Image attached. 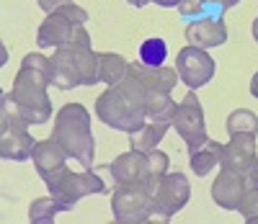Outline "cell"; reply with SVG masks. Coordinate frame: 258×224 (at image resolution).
I'll return each instance as SVG.
<instances>
[{
	"label": "cell",
	"instance_id": "d4e9b609",
	"mask_svg": "<svg viewBox=\"0 0 258 224\" xmlns=\"http://www.w3.org/2000/svg\"><path fill=\"white\" fill-rule=\"evenodd\" d=\"M59 211H62V206L57 204L52 196L36 198L34 204L29 206V219H31V224H52L54 216H57Z\"/></svg>",
	"mask_w": 258,
	"mask_h": 224
},
{
	"label": "cell",
	"instance_id": "836d02e7",
	"mask_svg": "<svg viewBox=\"0 0 258 224\" xmlns=\"http://www.w3.org/2000/svg\"><path fill=\"white\" fill-rule=\"evenodd\" d=\"M129 6H135V8H142V6H147V3H155V0H126Z\"/></svg>",
	"mask_w": 258,
	"mask_h": 224
},
{
	"label": "cell",
	"instance_id": "f546056e",
	"mask_svg": "<svg viewBox=\"0 0 258 224\" xmlns=\"http://www.w3.org/2000/svg\"><path fill=\"white\" fill-rule=\"evenodd\" d=\"M70 3L73 0H39V8L49 16V13H57L59 8H64V6H70Z\"/></svg>",
	"mask_w": 258,
	"mask_h": 224
},
{
	"label": "cell",
	"instance_id": "6da1fadb",
	"mask_svg": "<svg viewBox=\"0 0 258 224\" xmlns=\"http://www.w3.org/2000/svg\"><path fill=\"white\" fill-rule=\"evenodd\" d=\"M52 85V59L44 54H26L11 88V101L29 124L41 126L52 119V101L47 88Z\"/></svg>",
	"mask_w": 258,
	"mask_h": 224
},
{
	"label": "cell",
	"instance_id": "2e32d148",
	"mask_svg": "<svg viewBox=\"0 0 258 224\" xmlns=\"http://www.w3.org/2000/svg\"><path fill=\"white\" fill-rule=\"evenodd\" d=\"M129 72H132L147 91H160V93H170L173 88L181 83L178 72L173 67H147L142 62H129Z\"/></svg>",
	"mask_w": 258,
	"mask_h": 224
},
{
	"label": "cell",
	"instance_id": "5bb4252c",
	"mask_svg": "<svg viewBox=\"0 0 258 224\" xmlns=\"http://www.w3.org/2000/svg\"><path fill=\"white\" fill-rule=\"evenodd\" d=\"M186 41L191 47L199 49H212V47H222L227 41V26L222 21L214 18H199V21H188L186 26Z\"/></svg>",
	"mask_w": 258,
	"mask_h": 224
},
{
	"label": "cell",
	"instance_id": "9c48e42d",
	"mask_svg": "<svg viewBox=\"0 0 258 224\" xmlns=\"http://www.w3.org/2000/svg\"><path fill=\"white\" fill-rule=\"evenodd\" d=\"M176 72L181 78L183 85H188L191 91H197V88L207 85L214 72H217V64L214 59L207 54V49H199V47H183L176 57Z\"/></svg>",
	"mask_w": 258,
	"mask_h": 224
},
{
	"label": "cell",
	"instance_id": "f1b7e54d",
	"mask_svg": "<svg viewBox=\"0 0 258 224\" xmlns=\"http://www.w3.org/2000/svg\"><path fill=\"white\" fill-rule=\"evenodd\" d=\"M178 16L186 18V21H199V18H204L202 0H181V3H178Z\"/></svg>",
	"mask_w": 258,
	"mask_h": 224
},
{
	"label": "cell",
	"instance_id": "277c9868",
	"mask_svg": "<svg viewBox=\"0 0 258 224\" xmlns=\"http://www.w3.org/2000/svg\"><path fill=\"white\" fill-rule=\"evenodd\" d=\"M163 175H153L137 183L116 186L111 196V211L119 224H145L153 221V209H155V191Z\"/></svg>",
	"mask_w": 258,
	"mask_h": 224
},
{
	"label": "cell",
	"instance_id": "d590c367",
	"mask_svg": "<svg viewBox=\"0 0 258 224\" xmlns=\"http://www.w3.org/2000/svg\"><path fill=\"white\" fill-rule=\"evenodd\" d=\"M238 3H240V0H235V6H238Z\"/></svg>",
	"mask_w": 258,
	"mask_h": 224
},
{
	"label": "cell",
	"instance_id": "d6a6232c",
	"mask_svg": "<svg viewBox=\"0 0 258 224\" xmlns=\"http://www.w3.org/2000/svg\"><path fill=\"white\" fill-rule=\"evenodd\" d=\"M250 96L253 98H258V72L253 75V80H250Z\"/></svg>",
	"mask_w": 258,
	"mask_h": 224
},
{
	"label": "cell",
	"instance_id": "e0dca14e",
	"mask_svg": "<svg viewBox=\"0 0 258 224\" xmlns=\"http://www.w3.org/2000/svg\"><path fill=\"white\" fill-rule=\"evenodd\" d=\"M36 150V139L29 129H0V158L3 160H29Z\"/></svg>",
	"mask_w": 258,
	"mask_h": 224
},
{
	"label": "cell",
	"instance_id": "8fae6325",
	"mask_svg": "<svg viewBox=\"0 0 258 224\" xmlns=\"http://www.w3.org/2000/svg\"><path fill=\"white\" fill-rule=\"evenodd\" d=\"M255 160V134H232L230 142L222 147V168L250 173Z\"/></svg>",
	"mask_w": 258,
	"mask_h": 224
},
{
	"label": "cell",
	"instance_id": "7c38bea8",
	"mask_svg": "<svg viewBox=\"0 0 258 224\" xmlns=\"http://www.w3.org/2000/svg\"><path fill=\"white\" fill-rule=\"evenodd\" d=\"M31 160H34L36 173L41 175V181L49 183L54 175H59L64 168H68V152L49 137V139L36 142V150L31 155Z\"/></svg>",
	"mask_w": 258,
	"mask_h": 224
},
{
	"label": "cell",
	"instance_id": "4316f807",
	"mask_svg": "<svg viewBox=\"0 0 258 224\" xmlns=\"http://www.w3.org/2000/svg\"><path fill=\"white\" fill-rule=\"evenodd\" d=\"M235 6V0H202V8H204V18H214V21H222V16Z\"/></svg>",
	"mask_w": 258,
	"mask_h": 224
},
{
	"label": "cell",
	"instance_id": "cb8c5ba5",
	"mask_svg": "<svg viewBox=\"0 0 258 224\" xmlns=\"http://www.w3.org/2000/svg\"><path fill=\"white\" fill-rule=\"evenodd\" d=\"M227 131H230V137L232 134H258V116L253 114V111L248 108H238V111H232V114L227 116Z\"/></svg>",
	"mask_w": 258,
	"mask_h": 224
},
{
	"label": "cell",
	"instance_id": "9a60e30c",
	"mask_svg": "<svg viewBox=\"0 0 258 224\" xmlns=\"http://www.w3.org/2000/svg\"><path fill=\"white\" fill-rule=\"evenodd\" d=\"M52 85L57 91H73V88L83 85L73 47L54 49V54H52Z\"/></svg>",
	"mask_w": 258,
	"mask_h": 224
},
{
	"label": "cell",
	"instance_id": "ac0fdd59",
	"mask_svg": "<svg viewBox=\"0 0 258 224\" xmlns=\"http://www.w3.org/2000/svg\"><path fill=\"white\" fill-rule=\"evenodd\" d=\"M170 121H147L142 129L129 134V150H137L142 155H150L153 150H158L163 134L168 131Z\"/></svg>",
	"mask_w": 258,
	"mask_h": 224
},
{
	"label": "cell",
	"instance_id": "d6986e66",
	"mask_svg": "<svg viewBox=\"0 0 258 224\" xmlns=\"http://www.w3.org/2000/svg\"><path fill=\"white\" fill-rule=\"evenodd\" d=\"M222 147H225L222 142L207 137V142H204L199 150H194V152L188 155V165H191V170L197 173V175H207L212 168L222 165Z\"/></svg>",
	"mask_w": 258,
	"mask_h": 224
},
{
	"label": "cell",
	"instance_id": "83f0119b",
	"mask_svg": "<svg viewBox=\"0 0 258 224\" xmlns=\"http://www.w3.org/2000/svg\"><path fill=\"white\" fill-rule=\"evenodd\" d=\"M147 165H150V173H153V175H165L168 165H170V158L163 150H153L147 155Z\"/></svg>",
	"mask_w": 258,
	"mask_h": 224
},
{
	"label": "cell",
	"instance_id": "484cf974",
	"mask_svg": "<svg viewBox=\"0 0 258 224\" xmlns=\"http://www.w3.org/2000/svg\"><path fill=\"white\" fill-rule=\"evenodd\" d=\"M238 211L243 214V219H245L248 224H258V186H255V183H250V186L245 188Z\"/></svg>",
	"mask_w": 258,
	"mask_h": 224
},
{
	"label": "cell",
	"instance_id": "52a82bcc",
	"mask_svg": "<svg viewBox=\"0 0 258 224\" xmlns=\"http://www.w3.org/2000/svg\"><path fill=\"white\" fill-rule=\"evenodd\" d=\"M178 137L186 142V150L188 155L194 150H199L204 142H207V124H204V111H202V103L197 98V93H188L178 106H176V114H173V121Z\"/></svg>",
	"mask_w": 258,
	"mask_h": 224
},
{
	"label": "cell",
	"instance_id": "603a6c76",
	"mask_svg": "<svg viewBox=\"0 0 258 224\" xmlns=\"http://www.w3.org/2000/svg\"><path fill=\"white\" fill-rule=\"evenodd\" d=\"M168 59V44L163 39H147L140 44V62L147 67H163Z\"/></svg>",
	"mask_w": 258,
	"mask_h": 224
},
{
	"label": "cell",
	"instance_id": "e575fe53",
	"mask_svg": "<svg viewBox=\"0 0 258 224\" xmlns=\"http://www.w3.org/2000/svg\"><path fill=\"white\" fill-rule=\"evenodd\" d=\"M253 39L258 41V16H255V21H253Z\"/></svg>",
	"mask_w": 258,
	"mask_h": 224
},
{
	"label": "cell",
	"instance_id": "4dcf8cb0",
	"mask_svg": "<svg viewBox=\"0 0 258 224\" xmlns=\"http://www.w3.org/2000/svg\"><path fill=\"white\" fill-rule=\"evenodd\" d=\"M248 178H250V183H255V186H258V155H255V160H253V168H250Z\"/></svg>",
	"mask_w": 258,
	"mask_h": 224
},
{
	"label": "cell",
	"instance_id": "8992f818",
	"mask_svg": "<svg viewBox=\"0 0 258 224\" xmlns=\"http://www.w3.org/2000/svg\"><path fill=\"white\" fill-rule=\"evenodd\" d=\"M47 188H49V196L62 206V211H70L80 198L91 193H98V196L109 193V186L98 175V168H85L83 173H73L70 168H64L47 183Z\"/></svg>",
	"mask_w": 258,
	"mask_h": 224
},
{
	"label": "cell",
	"instance_id": "7402d4cb",
	"mask_svg": "<svg viewBox=\"0 0 258 224\" xmlns=\"http://www.w3.org/2000/svg\"><path fill=\"white\" fill-rule=\"evenodd\" d=\"M126 70H129V62L121 54H114V52H103L101 54V83H106L109 88L121 83Z\"/></svg>",
	"mask_w": 258,
	"mask_h": 224
},
{
	"label": "cell",
	"instance_id": "ba28073f",
	"mask_svg": "<svg viewBox=\"0 0 258 224\" xmlns=\"http://www.w3.org/2000/svg\"><path fill=\"white\" fill-rule=\"evenodd\" d=\"M191 198V186L183 173H165L155 191V209L153 219L158 221H170L176 211H181Z\"/></svg>",
	"mask_w": 258,
	"mask_h": 224
},
{
	"label": "cell",
	"instance_id": "4fadbf2b",
	"mask_svg": "<svg viewBox=\"0 0 258 224\" xmlns=\"http://www.w3.org/2000/svg\"><path fill=\"white\" fill-rule=\"evenodd\" d=\"M109 175L114 178L116 186H126V183H137L142 178L150 175V165H147V155L137 152V150H129L114 163H109Z\"/></svg>",
	"mask_w": 258,
	"mask_h": 224
},
{
	"label": "cell",
	"instance_id": "7a4b0ae2",
	"mask_svg": "<svg viewBox=\"0 0 258 224\" xmlns=\"http://www.w3.org/2000/svg\"><path fill=\"white\" fill-rule=\"evenodd\" d=\"M52 139L68 152V158L78 160L83 168H93L96 137L91 129V114L83 103H64L54 114Z\"/></svg>",
	"mask_w": 258,
	"mask_h": 224
},
{
	"label": "cell",
	"instance_id": "5b68a950",
	"mask_svg": "<svg viewBox=\"0 0 258 224\" xmlns=\"http://www.w3.org/2000/svg\"><path fill=\"white\" fill-rule=\"evenodd\" d=\"M96 116L111 129H119V131H126L132 134L137 129H142L147 124V114L145 108L132 101L119 85H111L109 91H103L96 101Z\"/></svg>",
	"mask_w": 258,
	"mask_h": 224
},
{
	"label": "cell",
	"instance_id": "30bf717a",
	"mask_svg": "<svg viewBox=\"0 0 258 224\" xmlns=\"http://www.w3.org/2000/svg\"><path fill=\"white\" fill-rule=\"evenodd\" d=\"M248 186H250V178L245 173L222 168L220 175H217V181L212 183V198H214V204H217V206H222L227 211H238L240 198H243Z\"/></svg>",
	"mask_w": 258,
	"mask_h": 224
},
{
	"label": "cell",
	"instance_id": "44dd1931",
	"mask_svg": "<svg viewBox=\"0 0 258 224\" xmlns=\"http://www.w3.org/2000/svg\"><path fill=\"white\" fill-rule=\"evenodd\" d=\"M75 62L80 70V80L83 85H96L101 83V54L88 49H75Z\"/></svg>",
	"mask_w": 258,
	"mask_h": 224
},
{
	"label": "cell",
	"instance_id": "3957f363",
	"mask_svg": "<svg viewBox=\"0 0 258 224\" xmlns=\"http://www.w3.org/2000/svg\"><path fill=\"white\" fill-rule=\"evenodd\" d=\"M85 21H88V13L80 6H75V3L64 6L57 13H49L47 21H41V26L36 31V44L41 49H47V47L88 49L91 47V34L85 31Z\"/></svg>",
	"mask_w": 258,
	"mask_h": 224
},
{
	"label": "cell",
	"instance_id": "1f68e13d",
	"mask_svg": "<svg viewBox=\"0 0 258 224\" xmlns=\"http://www.w3.org/2000/svg\"><path fill=\"white\" fill-rule=\"evenodd\" d=\"M158 6H163V8H178V3L181 0H155Z\"/></svg>",
	"mask_w": 258,
	"mask_h": 224
},
{
	"label": "cell",
	"instance_id": "ffe728a7",
	"mask_svg": "<svg viewBox=\"0 0 258 224\" xmlns=\"http://www.w3.org/2000/svg\"><path fill=\"white\" fill-rule=\"evenodd\" d=\"M145 114H147V121H173L176 103H173V98H170V93L147 91Z\"/></svg>",
	"mask_w": 258,
	"mask_h": 224
}]
</instances>
